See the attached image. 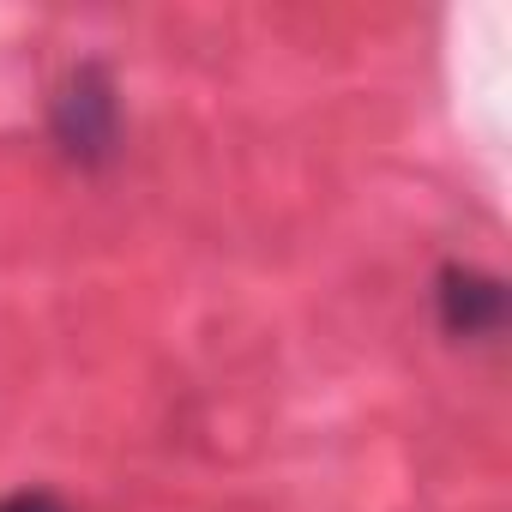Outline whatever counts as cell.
<instances>
[{"mask_svg":"<svg viewBox=\"0 0 512 512\" xmlns=\"http://www.w3.org/2000/svg\"><path fill=\"white\" fill-rule=\"evenodd\" d=\"M55 139L73 163H109L121 139V103L103 67H79L55 97Z\"/></svg>","mask_w":512,"mask_h":512,"instance_id":"obj_1","label":"cell"},{"mask_svg":"<svg viewBox=\"0 0 512 512\" xmlns=\"http://www.w3.org/2000/svg\"><path fill=\"white\" fill-rule=\"evenodd\" d=\"M440 326L452 338H494L506 326V284L476 266H446L440 272Z\"/></svg>","mask_w":512,"mask_h":512,"instance_id":"obj_2","label":"cell"},{"mask_svg":"<svg viewBox=\"0 0 512 512\" xmlns=\"http://www.w3.org/2000/svg\"><path fill=\"white\" fill-rule=\"evenodd\" d=\"M0 512H67V506L55 494H43V488H19V494L0 500Z\"/></svg>","mask_w":512,"mask_h":512,"instance_id":"obj_3","label":"cell"}]
</instances>
